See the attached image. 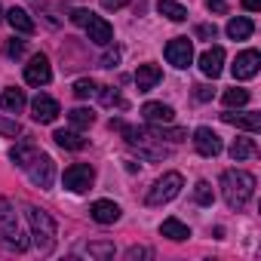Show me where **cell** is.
I'll return each instance as SVG.
<instances>
[{
    "instance_id": "11",
    "label": "cell",
    "mask_w": 261,
    "mask_h": 261,
    "mask_svg": "<svg viewBox=\"0 0 261 261\" xmlns=\"http://www.w3.org/2000/svg\"><path fill=\"white\" fill-rule=\"evenodd\" d=\"M86 28V34H89V40L92 43H98V46H111V40H114V28H111V22L108 19H101V16H89V22L83 25Z\"/></svg>"
},
{
    "instance_id": "41",
    "label": "cell",
    "mask_w": 261,
    "mask_h": 261,
    "mask_svg": "<svg viewBox=\"0 0 261 261\" xmlns=\"http://www.w3.org/2000/svg\"><path fill=\"white\" fill-rule=\"evenodd\" d=\"M123 4H126V0H101V7H105V10H120Z\"/></svg>"
},
{
    "instance_id": "5",
    "label": "cell",
    "mask_w": 261,
    "mask_h": 261,
    "mask_svg": "<svg viewBox=\"0 0 261 261\" xmlns=\"http://www.w3.org/2000/svg\"><path fill=\"white\" fill-rule=\"evenodd\" d=\"M92 181H95V169H92L89 163H74V166H68L65 175H62V185H65L68 191H74V194L89 191Z\"/></svg>"
},
{
    "instance_id": "30",
    "label": "cell",
    "mask_w": 261,
    "mask_h": 261,
    "mask_svg": "<svg viewBox=\"0 0 261 261\" xmlns=\"http://www.w3.org/2000/svg\"><path fill=\"white\" fill-rule=\"evenodd\" d=\"M25 49H28V43H25V40H19V37H13V40H7V43H4V56H7V59H22V56H25Z\"/></svg>"
},
{
    "instance_id": "24",
    "label": "cell",
    "mask_w": 261,
    "mask_h": 261,
    "mask_svg": "<svg viewBox=\"0 0 261 261\" xmlns=\"http://www.w3.org/2000/svg\"><path fill=\"white\" fill-rule=\"evenodd\" d=\"M160 233H163V237H169V240H175V243H181V240H188V237H191V227H188V224H181L178 218H166V221L160 224Z\"/></svg>"
},
{
    "instance_id": "32",
    "label": "cell",
    "mask_w": 261,
    "mask_h": 261,
    "mask_svg": "<svg viewBox=\"0 0 261 261\" xmlns=\"http://www.w3.org/2000/svg\"><path fill=\"white\" fill-rule=\"evenodd\" d=\"M246 101H249V92H246V89H237V86H233V89L224 92V105H227V108H243Z\"/></svg>"
},
{
    "instance_id": "22",
    "label": "cell",
    "mask_w": 261,
    "mask_h": 261,
    "mask_svg": "<svg viewBox=\"0 0 261 261\" xmlns=\"http://www.w3.org/2000/svg\"><path fill=\"white\" fill-rule=\"evenodd\" d=\"M34 157H37V148H34L31 142H19V145H16V148L10 151V160H13V163H16L19 169H28Z\"/></svg>"
},
{
    "instance_id": "3",
    "label": "cell",
    "mask_w": 261,
    "mask_h": 261,
    "mask_svg": "<svg viewBox=\"0 0 261 261\" xmlns=\"http://www.w3.org/2000/svg\"><path fill=\"white\" fill-rule=\"evenodd\" d=\"M0 237H4V243L16 252H25L28 249V240L22 237L19 230V221H16V212L7 200H0Z\"/></svg>"
},
{
    "instance_id": "38",
    "label": "cell",
    "mask_w": 261,
    "mask_h": 261,
    "mask_svg": "<svg viewBox=\"0 0 261 261\" xmlns=\"http://www.w3.org/2000/svg\"><path fill=\"white\" fill-rule=\"evenodd\" d=\"M117 62H120V49H108V53L101 56V62H98V65H101V68H114Z\"/></svg>"
},
{
    "instance_id": "36",
    "label": "cell",
    "mask_w": 261,
    "mask_h": 261,
    "mask_svg": "<svg viewBox=\"0 0 261 261\" xmlns=\"http://www.w3.org/2000/svg\"><path fill=\"white\" fill-rule=\"evenodd\" d=\"M212 95H215V89H212V86H203V83H200V86H194V98H197V101H212Z\"/></svg>"
},
{
    "instance_id": "37",
    "label": "cell",
    "mask_w": 261,
    "mask_h": 261,
    "mask_svg": "<svg viewBox=\"0 0 261 261\" xmlns=\"http://www.w3.org/2000/svg\"><path fill=\"white\" fill-rule=\"evenodd\" d=\"M215 34H218L215 25H197V37L200 40H215Z\"/></svg>"
},
{
    "instance_id": "21",
    "label": "cell",
    "mask_w": 261,
    "mask_h": 261,
    "mask_svg": "<svg viewBox=\"0 0 261 261\" xmlns=\"http://www.w3.org/2000/svg\"><path fill=\"white\" fill-rule=\"evenodd\" d=\"M252 31H255V25H252V19H246V16H237V19L227 22V37H230V40H249Z\"/></svg>"
},
{
    "instance_id": "16",
    "label": "cell",
    "mask_w": 261,
    "mask_h": 261,
    "mask_svg": "<svg viewBox=\"0 0 261 261\" xmlns=\"http://www.w3.org/2000/svg\"><path fill=\"white\" fill-rule=\"evenodd\" d=\"M221 120L230 123V126H237V129H246V133H258V129H261V117L258 114H233V111H224Z\"/></svg>"
},
{
    "instance_id": "23",
    "label": "cell",
    "mask_w": 261,
    "mask_h": 261,
    "mask_svg": "<svg viewBox=\"0 0 261 261\" xmlns=\"http://www.w3.org/2000/svg\"><path fill=\"white\" fill-rule=\"evenodd\" d=\"M0 108H4L7 114H22L25 108V92L22 89H4V95H0Z\"/></svg>"
},
{
    "instance_id": "2",
    "label": "cell",
    "mask_w": 261,
    "mask_h": 261,
    "mask_svg": "<svg viewBox=\"0 0 261 261\" xmlns=\"http://www.w3.org/2000/svg\"><path fill=\"white\" fill-rule=\"evenodd\" d=\"M25 215H28V224H31V237H34V246L49 255L56 249V221L49 218V212L37 209V206H25Z\"/></svg>"
},
{
    "instance_id": "25",
    "label": "cell",
    "mask_w": 261,
    "mask_h": 261,
    "mask_svg": "<svg viewBox=\"0 0 261 261\" xmlns=\"http://www.w3.org/2000/svg\"><path fill=\"white\" fill-rule=\"evenodd\" d=\"M157 13L166 16L169 22H185V19H188V10H185L181 4H175V0H160V4H157Z\"/></svg>"
},
{
    "instance_id": "10",
    "label": "cell",
    "mask_w": 261,
    "mask_h": 261,
    "mask_svg": "<svg viewBox=\"0 0 261 261\" xmlns=\"http://www.w3.org/2000/svg\"><path fill=\"white\" fill-rule=\"evenodd\" d=\"M194 148L203 157H218L221 154V139H218V133H212L209 126H200L194 133Z\"/></svg>"
},
{
    "instance_id": "4",
    "label": "cell",
    "mask_w": 261,
    "mask_h": 261,
    "mask_svg": "<svg viewBox=\"0 0 261 261\" xmlns=\"http://www.w3.org/2000/svg\"><path fill=\"white\" fill-rule=\"evenodd\" d=\"M181 175L178 172H166L163 178H157L154 181V188L148 191V197H145V203L148 206H163V203H169V200H175L178 194H181Z\"/></svg>"
},
{
    "instance_id": "15",
    "label": "cell",
    "mask_w": 261,
    "mask_h": 261,
    "mask_svg": "<svg viewBox=\"0 0 261 261\" xmlns=\"http://www.w3.org/2000/svg\"><path fill=\"white\" fill-rule=\"evenodd\" d=\"M160 80H163V71H160L157 65H139V71H136V86H139V92H151Z\"/></svg>"
},
{
    "instance_id": "6",
    "label": "cell",
    "mask_w": 261,
    "mask_h": 261,
    "mask_svg": "<svg viewBox=\"0 0 261 261\" xmlns=\"http://www.w3.org/2000/svg\"><path fill=\"white\" fill-rule=\"evenodd\" d=\"M28 178H31V185H37V188H43V191L53 188V181H56V163H53V157L37 151V157H34L31 166H28Z\"/></svg>"
},
{
    "instance_id": "18",
    "label": "cell",
    "mask_w": 261,
    "mask_h": 261,
    "mask_svg": "<svg viewBox=\"0 0 261 261\" xmlns=\"http://www.w3.org/2000/svg\"><path fill=\"white\" fill-rule=\"evenodd\" d=\"M53 139H56V145L65 148V151H83V148H86V139H83L80 133H74V129H56Z\"/></svg>"
},
{
    "instance_id": "13",
    "label": "cell",
    "mask_w": 261,
    "mask_h": 261,
    "mask_svg": "<svg viewBox=\"0 0 261 261\" xmlns=\"http://www.w3.org/2000/svg\"><path fill=\"white\" fill-rule=\"evenodd\" d=\"M221 65H224V49L221 46H209L203 56H200V71L206 74V77H218L221 74Z\"/></svg>"
},
{
    "instance_id": "28",
    "label": "cell",
    "mask_w": 261,
    "mask_h": 261,
    "mask_svg": "<svg viewBox=\"0 0 261 261\" xmlns=\"http://www.w3.org/2000/svg\"><path fill=\"white\" fill-rule=\"evenodd\" d=\"M194 200H197L200 206H212V200H215L212 185H209V181H197V188H194Z\"/></svg>"
},
{
    "instance_id": "42",
    "label": "cell",
    "mask_w": 261,
    "mask_h": 261,
    "mask_svg": "<svg viewBox=\"0 0 261 261\" xmlns=\"http://www.w3.org/2000/svg\"><path fill=\"white\" fill-rule=\"evenodd\" d=\"M243 7H246L249 13H258V10H261V0H243Z\"/></svg>"
},
{
    "instance_id": "29",
    "label": "cell",
    "mask_w": 261,
    "mask_h": 261,
    "mask_svg": "<svg viewBox=\"0 0 261 261\" xmlns=\"http://www.w3.org/2000/svg\"><path fill=\"white\" fill-rule=\"evenodd\" d=\"M86 252H89V258H101V261H108V258H114V243H89Z\"/></svg>"
},
{
    "instance_id": "33",
    "label": "cell",
    "mask_w": 261,
    "mask_h": 261,
    "mask_svg": "<svg viewBox=\"0 0 261 261\" xmlns=\"http://www.w3.org/2000/svg\"><path fill=\"white\" fill-rule=\"evenodd\" d=\"M0 136H7V139H16V136H22V126H19V120H7V117H0Z\"/></svg>"
},
{
    "instance_id": "8",
    "label": "cell",
    "mask_w": 261,
    "mask_h": 261,
    "mask_svg": "<svg viewBox=\"0 0 261 261\" xmlns=\"http://www.w3.org/2000/svg\"><path fill=\"white\" fill-rule=\"evenodd\" d=\"M25 80H28L31 86H46V83L53 80V68H49V59H46L43 53H37V56L25 65Z\"/></svg>"
},
{
    "instance_id": "35",
    "label": "cell",
    "mask_w": 261,
    "mask_h": 261,
    "mask_svg": "<svg viewBox=\"0 0 261 261\" xmlns=\"http://www.w3.org/2000/svg\"><path fill=\"white\" fill-rule=\"evenodd\" d=\"M154 252L145 249V246H133V249H126V261H139V258H151Z\"/></svg>"
},
{
    "instance_id": "19",
    "label": "cell",
    "mask_w": 261,
    "mask_h": 261,
    "mask_svg": "<svg viewBox=\"0 0 261 261\" xmlns=\"http://www.w3.org/2000/svg\"><path fill=\"white\" fill-rule=\"evenodd\" d=\"M148 133L154 136V139H166V142H185L188 139V133H185V129H178V126H169V123H151V129H148Z\"/></svg>"
},
{
    "instance_id": "31",
    "label": "cell",
    "mask_w": 261,
    "mask_h": 261,
    "mask_svg": "<svg viewBox=\"0 0 261 261\" xmlns=\"http://www.w3.org/2000/svg\"><path fill=\"white\" fill-rule=\"evenodd\" d=\"M71 89H74V95H77V98H92L98 86H95V80H89V77H83V80H77V83H74Z\"/></svg>"
},
{
    "instance_id": "26",
    "label": "cell",
    "mask_w": 261,
    "mask_h": 261,
    "mask_svg": "<svg viewBox=\"0 0 261 261\" xmlns=\"http://www.w3.org/2000/svg\"><path fill=\"white\" fill-rule=\"evenodd\" d=\"M258 154V148H255V142L252 139H237L233 145H230V157L240 163V160H249V157H255Z\"/></svg>"
},
{
    "instance_id": "1",
    "label": "cell",
    "mask_w": 261,
    "mask_h": 261,
    "mask_svg": "<svg viewBox=\"0 0 261 261\" xmlns=\"http://www.w3.org/2000/svg\"><path fill=\"white\" fill-rule=\"evenodd\" d=\"M221 197L230 209H243L252 197H255V175L243 172V169H227L221 175Z\"/></svg>"
},
{
    "instance_id": "40",
    "label": "cell",
    "mask_w": 261,
    "mask_h": 261,
    "mask_svg": "<svg viewBox=\"0 0 261 261\" xmlns=\"http://www.w3.org/2000/svg\"><path fill=\"white\" fill-rule=\"evenodd\" d=\"M206 7H209V13H218V16L227 13V4H224V0H206Z\"/></svg>"
},
{
    "instance_id": "12",
    "label": "cell",
    "mask_w": 261,
    "mask_h": 261,
    "mask_svg": "<svg viewBox=\"0 0 261 261\" xmlns=\"http://www.w3.org/2000/svg\"><path fill=\"white\" fill-rule=\"evenodd\" d=\"M59 114H62V108H59V101L49 98V95H37V98L31 101V117H34L37 123H53Z\"/></svg>"
},
{
    "instance_id": "14",
    "label": "cell",
    "mask_w": 261,
    "mask_h": 261,
    "mask_svg": "<svg viewBox=\"0 0 261 261\" xmlns=\"http://www.w3.org/2000/svg\"><path fill=\"white\" fill-rule=\"evenodd\" d=\"M89 215H92V221H98V224H114V221L120 218V206L111 203V200H95V203L89 206Z\"/></svg>"
},
{
    "instance_id": "17",
    "label": "cell",
    "mask_w": 261,
    "mask_h": 261,
    "mask_svg": "<svg viewBox=\"0 0 261 261\" xmlns=\"http://www.w3.org/2000/svg\"><path fill=\"white\" fill-rule=\"evenodd\" d=\"M142 117H145L148 123H172L175 111H172L169 105H163V101H148V105L142 108Z\"/></svg>"
},
{
    "instance_id": "7",
    "label": "cell",
    "mask_w": 261,
    "mask_h": 261,
    "mask_svg": "<svg viewBox=\"0 0 261 261\" xmlns=\"http://www.w3.org/2000/svg\"><path fill=\"white\" fill-rule=\"evenodd\" d=\"M166 62L185 71V68L194 62V46H191V40H188V37H175V40H169V43H166Z\"/></svg>"
},
{
    "instance_id": "9",
    "label": "cell",
    "mask_w": 261,
    "mask_h": 261,
    "mask_svg": "<svg viewBox=\"0 0 261 261\" xmlns=\"http://www.w3.org/2000/svg\"><path fill=\"white\" fill-rule=\"evenodd\" d=\"M258 68H261V56H258V49H243L237 59H233V77L237 80H249V77H255L258 74Z\"/></svg>"
},
{
    "instance_id": "20",
    "label": "cell",
    "mask_w": 261,
    "mask_h": 261,
    "mask_svg": "<svg viewBox=\"0 0 261 261\" xmlns=\"http://www.w3.org/2000/svg\"><path fill=\"white\" fill-rule=\"evenodd\" d=\"M7 22H10V25H13V31H19V34H34V28H37V25H34V19H31L22 7H13V10L7 13Z\"/></svg>"
},
{
    "instance_id": "27",
    "label": "cell",
    "mask_w": 261,
    "mask_h": 261,
    "mask_svg": "<svg viewBox=\"0 0 261 261\" xmlns=\"http://www.w3.org/2000/svg\"><path fill=\"white\" fill-rule=\"evenodd\" d=\"M68 120H71V126H74V129H86V126H92V123H95V114H92L89 108H74V111L68 114Z\"/></svg>"
},
{
    "instance_id": "39",
    "label": "cell",
    "mask_w": 261,
    "mask_h": 261,
    "mask_svg": "<svg viewBox=\"0 0 261 261\" xmlns=\"http://www.w3.org/2000/svg\"><path fill=\"white\" fill-rule=\"evenodd\" d=\"M89 16H92V13H89V10H74V13H71V22H74V25H80V28H83V25H86V22H89Z\"/></svg>"
},
{
    "instance_id": "34",
    "label": "cell",
    "mask_w": 261,
    "mask_h": 261,
    "mask_svg": "<svg viewBox=\"0 0 261 261\" xmlns=\"http://www.w3.org/2000/svg\"><path fill=\"white\" fill-rule=\"evenodd\" d=\"M101 105H105V108H114V105L123 108V98H120V92H117L114 86H105V89H101Z\"/></svg>"
},
{
    "instance_id": "43",
    "label": "cell",
    "mask_w": 261,
    "mask_h": 261,
    "mask_svg": "<svg viewBox=\"0 0 261 261\" xmlns=\"http://www.w3.org/2000/svg\"><path fill=\"white\" fill-rule=\"evenodd\" d=\"M0 16H4V10H0Z\"/></svg>"
}]
</instances>
